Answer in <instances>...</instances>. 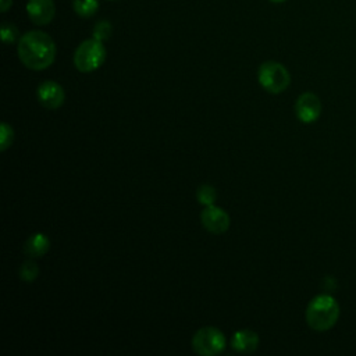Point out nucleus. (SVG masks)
<instances>
[{
    "label": "nucleus",
    "mask_w": 356,
    "mask_h": 356,
    "mask_svg": "<svg viewBox=\"0 0 356 356\" xmlns=\"http://www.w3.org/2000/svg\"><path fill=\"white\" fill-rule=\"evenodd\" d=\"M231 345L239 353H252L259 346V335L248 328L238 330L231 339Z\"/></svg>",
    "instance_id": "nucleus-10"
},
{
    "label": "nucleus",
    "mask_w": 356,
    "mask_h": 356,
    "mask_svg": "<svg viewBox=\"0 0 356 356\" xmlns=\"http://www.w3.org/2000/svg\"><path fill=\"white\" fill-rule=\"evenodd\" d=\"M111 32H113V26L106 19H102V21L96 22V25L93 26V38L100 40V42L107 40L110 38Z\"/></svg>",
    "instance_id": "nucleus-15"
},
{
    "label": "nucleus",
    "mask_w": 356,
    "mask_h": 356,
    "mask_svg": "<svg viewBox=\"0 0 356 356\" xmlns=\"http://www.w3.org/2000/svg\"><path fill=\"white\" fill-rule=\"evenodd\" d=\"M1 39L6 44L14 43L18 39V29L15 28V25H13L10 22H3L1 24Z\"/></svg>",
    "instance_id": "nucleus-16"
},
{
    "label": "nucleus",
    "mask_w": 356,
    "mask_h": 356,
    "mask_svg": "<svg viewBox=\"0 0 356 356\" xmlns=\"http://www.w3.org/2000/svg\"><path fill=\"white\" fill-rule=\"evenodd\" d=\"M18 57L21 63L33 71L50 67L56 58V43L43 31H29L18 40Z\"/></svg>",
    "instance_id": "nucleus-1"
},
{
    "label": "nucleus",
    "mask_w": 356,
    "mask_h": 356,
    "mask_svg": "<svg viewBox=\"0 0 356 356\" xmlns=\"http://www.w3.org/2000/svg\"><path fill=\"white\" fill-rule=\"evenodd\" d=\"M13 4V0H0V11L6 13Z\"/></svg>",
    "instance_id": "nucleus-18"
},
{
    "label": "nucleus",
    "mask_w": 356,
    "mask_h": 356,
    "mask_svg": "<svg viewBox=\"0 0 356 356\" xmlns=\"http://www.w3.org/2000/svg\"><path fill=\"white\" fill-rule=\"evenodd\" d=\"M196 199L200 204L203 206H210L216 202L217 199V192L214 189V186L209 185V184H204V185H200L196 191Z\"/></svg>",
    "instance_id": "nucleus-13"
},
{
    "label": "nucleus",
    "mask_w": 356,
    "mask_h": 356,
    "mask_svg": "<svg viewBox=\"0 0 356 356\" xmlns=\"http://www.w3.org/2000/svg\"><path fill=\"white\" fill-rule=\"evenodd\" d=\"M306 323L314 331L332 328L339 318V305L328 293L314 296L306 307Z\"/></svg>",
    "instance_id": "nucleus-2"
},
{
    "label": "nucleus",
    "mask_w": 356,
    "mask_h": 356,
    "mask_svg": "<svg viewBox=\"0 0 356 356\" xmlns=\"http://www.w3.org/2000/svg\"><path fill=\"white\" fill-rule=\"evenodd\" d=\"M49 249H50V241L42 232H36L31 235L24 245V252L29 257H42L49 252Z\"/></svg>",
    "instance_id": "nucleus-11"
},
{
    "label": "nucleus",
    "mask_w": 356,
    "mask_h": 356,
    "mask_svg": "<svg viewBox=\"0 0 356 356\" xmlns=\"http://www.w3.org/2000/svg\"><path fill=\"white\" fill-rule=\"evenodd\" d=\"M72 8L76 15L89 18L99 10V0H72Z\"/></svg>",
    "instance_id": "nucleus-12"
},
{
    "label": "nucleus",
    "mask_w": 356,
    "mask_h": 356,
    "mask_svg": "<svg viewBox=\"0 0 356 356\" xmlns=\"http://www.w3.org/2000/svg\"><path fill=\"white\" fill-rule=\"evenodd\" d=\"M0 139H1V143H0V150L1 152L7 150L11 146L13 140H14V131H13V128L7 122H1Z\"/></svg>",
    "instance_id": "nucleus-17"
},
{
    "label": "nucleus",
    "mask_w": 356,
    "mask_h": 356,
    "mask_svg": "<svg viewBox=\"0 0 356 356\" xmlns=\"http://www.w3.org/2000/svg\"><path fill=\"white\" fill-rule=\"evenodd\" d=\"M295 113L303 124H312L318 120L321 114V102L317 95L312 92L302 93L295 103Z\"/></svg>",
    "instance_id": "nucleus-6"
},
{
    "label": "nucleus",
    "mask_w": 356,
    "mask_h": 356,
    "mask_svg": "<svg viewBox=\"0 0 356 356\" xmlns=\"http://www.w3.org/2000/svg\"><path fill=\"white\" fill-rule=\"evenodd\" d=\"M271 3H282V1H285V0H270Z\"/></svg>",
    "instance_id": "nucleus-19"
},
{
    "label": "nucleus",
    "mask_w": 356,
    "mask_h": 356,
    "mask_svg": "<svg viewBox=\"0 0 356 356\" xmlns=\"http://www.w3.org/2000/svg\"><path fill=\"white\" fill-rule=\"evenodd\" d=\"M106 47L103 42L92 38L83 40L74 53V65L81 72H92L103 65Z\"/></svg>",
    "instance_id": "nucleus-3"
},
{
    "label": "nucleus",
    "mask_w": 356,
    "mask_h": 356,
    "mask_svg": "<svg viewBox=\"0 0 356 356\" xmlns=\"http://www.w3.org/2000/svg\"><path fill=\"white\" fill-rule=\"evenodd\" d=\"M39 275V267L35 261L26 260L19 267V278L25 282H33Z\"/></svg>",
    "instance_id": "nucleus-14"
},
{
    "label": "nucleus",
    "mask_w": 356,
    "mask_h": 356,
    "mask_svg": "<svg viewBox=\"0 0 356 356\" xmlns=\"http://www.w3.org/2000/svg\"><path fill=\"white\" fill-rule=\"evenodd\" d=\"M192 348L197 355L214 356L225 349V337L216 327H203L195 332Z\"/></svg>",
    "instance_id": "nucleus-5"
},
{
    "label": "nucleus",
    "mask_w": 356,
    "mask_h": 356,
    "mask_svg": "<svg viewBox=\"0 0 356 356\" xmlns=\"http://www.w3.org/2000/svg\"><path fill=\"white\" fill-rule=\"evenodd\" d=\"M257 78L263 89L270 93H282L291 83V75L288 70L277 61H266L259 67Z\"/></svg>",
    "instance_id": "nucleus-4"
},
{
    "label": "nucleus",
    "mask_w": 356,
    "mask_h": 356,
    "mask_svg": "<svg viewBox=\"0 0 356 356\" xmlns=\"http://www.w3.org/2000/svg\"><path fill=\"white\" fill-rule=\"evenodd\" d=\"M200 220L203 227L211 234H224L229 228V216L221 207L214 204L206 206L200 213Z\"/></svg>",
    "instance_id": "nucleus-7"
},
{
    "label": "nucleus",
    "mask_w": 356,
    "mask_h": 356,
    "mask_svg": "<svg viewBox=\"0 0 356 356\" xmlns=\"http://www.w3.org/2000/svg\"><path fill=\"white\" fill-rule=\"evenodd\" d=\"M26 14L35 25H47L53 21L56 6L53 0H28Z\"/></svg>",
    "instance_id": "nucleus-9"
},
{
    "label": "nucleus",
    "mask_w": 356,
    "mask_h": 356,
    "mask_svg": "<svg viewBox=\"0 0 356 356\" xmlns=\"http://www.w3.org/2000/svg\"><path fill=\"white\" fill-rule=\"evenodd\" d=\"M36 96L39 103L49 110H56L63 106L65 100V92L63 86L54 81H44L38 86Z\"/></svg>",
    "instance_id": "nucleus-8"
}]
</instances>
